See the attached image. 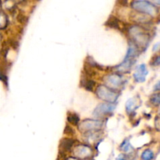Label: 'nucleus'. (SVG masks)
Segmentation results:
<instances>
[{
	"label": "nucleus",
	"mask_w": 160,
	"mask_h": 160,
	"mask_svg": "<svg viewBox=\"0 0 160 160\" xmlns=\"http://www.w3.org/2000/svg\"><path fill=\"white\" fill-rule=\"evenodd\" d=\"M94 86H95V82H94L93 80H88L85 81L84 87H85V88L87 89V90L92 91V89H93Z\"/></svg>",
	"instance_id": "7"
},
{
	"label": "nucleus",
	"mask_w": 160,
	"mask_h": 160,
	"mask_svg": "<svg viewBox=\"0 0 160 160\" xmlns=\"http://www.w3.org/2000/svg\"><path fill=\"white\" fill-rule=\"evenodd\" d=\"M73 145V140L70 138H65L60 143V147L64 149V150H69L70 149L72 146Z\"/></svg>",
	"instance_id": "2"
},
{
	"label": "nucleus",
	"mask_w": 160,
	"mask_h": 160,
	"mask_svg": "<svg viewBox=\"0 0 160 160\" xmlns=\"http://www.w3.org/2000/svg\"><path fill=\"white\" fill-rule=\"evenodd\" d=\"M66 133H73V130H72L69 126L66 127Z\"/></svg>",
	"instance_id": "12"
},
{
	"label": "nucleus",
	"mask_w": 160,
	"mask_h": 160,
	"mask_svg": "<svg viewBox=\"0 0 160 160\" xmlns=\"http://www.w3.org/2000/svg\"><path fill=\"white\" fill-rule=\"evenodd\" d=\"M151 102H152L154 105H158V104H159V95L156 94V95H154L152 98V99H151Z\"/></svg>",
	"instance_id": "8"
},
{
	"label": "nucleus",
	"mask_w": 160,
	"mask_h": 160,
	"mask_svg": "<svg viewBox=\"0 0 160 160\" xmlns=\"http://www.w3.org/2000/svg\"><path fill=\"white\" fill-rule=\"evenodd\" d=\"M155 124H156L157 130H158V117H156V122H155Z\"/></svg>",
	"instance_id": "15"
},
{
	"label": "nucleus",
	"mask_w": 160,
	"mask_h": 160,
	"mask_svg": "<svg viewBox=\"0 0 160 160\" xmlns=\"http://www.w3.org/2000/svg\"><path fill=\"white\" fill-rule=\"evenodd\" d=\"M7 17L5 14L0 13V28L3 29L6 27Z\"/></svg>",
	"instance_id": "6"
},
{
	"label": "nucleus",
	"mask_w": 160,
	"mask_h": 160,
	"mask_svg": "<svg viewBox=\"0 0 160 160\" xmlns=\"http://www.w3.org/2000/svg\"><path fill=\"white\" fill-rule=\"evenodd\" d=\"M0 80H6V76L5 74H4L3 73H2V71H0Z\"/></svg>",
	"instance_id": "13"
},
{
	"label": "nucleus",
	"mask_w": 160,
	"mask_h": 160,
	"mask_svg": "<svg viewBox=\"0 0 160 160\" xmlns=\"http://www.w3.org/2000/svg\"><path fill=\"white\" fill-rule=\"evenodd\" d=\"M67 120H68V121L70 122V124H73V125H77L78 124L80 119H79L78 116L76 115V114H70L67 117Z\"/></svg>",
	"instance_id": "5"
},
{
	"label": "nucleus",
	"mask_w": 160,
	"mask_h": 160,
	"mask_svg": "<svg viewBox=\"0 0 160 160\" xmlns=\"http://www.w3.org/2000/svg\"><path fill=\"white\" fill-rule=\"evenodd\" d=\"M147 74V70L145 65H141L137 68V72L134 73V78L138 81H143Z\"/></svg>",
	"instance_id": "1"
},
{
	"label": "nucleus",
	"mask_w": 160,
	"mask_h": 160,
	"mask_svg": "<svg viewBox=\"0 0 160 160\" xmlns=\"http://www.w3.org/2000/svg\"><path fill=\"white\" fill-rule=\"evenodd\" d=\"M117 160H126V159H125V157H124V155H120V157L117 158Z\"/></svg>",
	"instance_id": "14"
},
{
	"label": "nucleus",
	"mask_w": 160,
	"mask_h": 160,
	"mask_svg": "<svg viewBox=\"0 0 160 160\" xmlns=\"http://www.w3.org/2000/svg\"><path fill=\"white\" fill-rule=\"evenodd\" d=\"M154 158V154L149 149H147L145 152L142 153V158L143 160H152Z\"/></svg>",
	"instance_id": "4"
},
{
	"label": "nucleus",
	"mask_w": 160,
	"mask_h": 160,
	"mask_svg": "<svg viewBox=\"0 0 160 160\" xmlns=\"http://www.w3.org/2000/svg\"><path fill=\"white\" fill-rule=\"evenodd\" d=\"M152 64H153L154 66L159 65V56H158V55H157V56L155 57V59H154V63Z\"/></svg>",
	"instance_id": "11"
},
{
	"label": "nucleus",
	"mask_w": 160,
	"mask_h": 160,
	"mask_svg": "<svg viewBox=\"0 0 160 160\" xmlns=\"http://www.w3.org/2000/svg\"><path fill=\"white\" fill-rule=\"evenodd\" d=\"M18 20H20L21 23H25L27 21V17H24L23 14H19L18 15Z\"/></svg>",
	"instance_id": "9"
},
{
	"label": "nucleus",
	"mask_w": 160,
	"mask_h": 160,
	"mask_svg": "<svg viewBox=\"0 0 160 160\" xmlns=\"http://www.w3.org/2000/svg\"><path fill=\"white\" fill-rule=\"evenodd\" d=\"M106 24H108V26H109L110 27H113V28H119L120 27L119 21L116 17H110L107 21Z\"/></svg>",
	"instance_id": "3"
},
{
	"label": "nucleus",
	"mask_w": 160,
	"mask_h": 160,
	"mask_svg": "<svg viewBox=\"0 0 160 160\" xmlns=\"http://www.w3.org/2000/svg\"><path fill=\"white\" fill-rule=\"evenodd\" d=\"M129 146H130V145H129V143L126 144V140H125V141H124V143L122 144L121 148L123 149V150H124V151H128Z\"/></svg>",
	"instance_id": "10"
}]
</instances>
